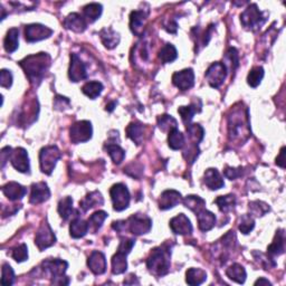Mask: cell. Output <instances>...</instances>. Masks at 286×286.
I'll list each match as a JSON object with an SVG mask.
<instances>
[{
    "instance_id": "cell-50",
    "label": "cell",
    "mask_w": 286,
    "mask_h": 286,
    "mask_svg": "<svg viewBox=\"0 0 286 286\" xmlns=\"http://www.w3.org/2000/svg\"><path fill=\"white\" fill-rule=\"evenodd\" d=\"M250 214H255V216H264L266 212H270V207L268 204L257 200L250 204Z\"/></svg>"
},
{
    "instance_id": "cell-25",
    "label": "cell",
    "mask_w": 286,
    "mask_h": 286,
    "mask_svg": "<svg viewBox=\"0 0 286 286\" xmlns=\"http://www.w3.org/2000/svg\"><path fill=\"white\" fill-rule=\"evenodd\" d=\"M196 216L198 219V227L202 232H209L216 224V216L207 209L200 210L196 214Z\"/></svg>"
},
{
    "instance_id": "cell-29",
    "label": "cell",
    "mask_w": 286,
    "mask_h": 286,
    "mask_svg": "<svg viewBox=\"0 0 286 286\" xmlns=\"http://www.w3.org/2000/svg\"><path fill=\"white\" fill-rule=\"evenodd\" d=\"M19 46V30L18 28H10L4 40V47L7 53L12 54L16 52Z\"/></svg>"
},
{
    "instance_id": "cell-26",
    "label": "cell",
    "mask_w": 286,
    "mask_h": 286,
    "mask_svg": "<svg viewBox=\"0 0 286 286\" xmlns=\"http://www.w3.org/2000/svg\"><path fill=\"white\" fill-rule=\"evenodd\" d=\"M285 234L283 230H278L275 234V238L272 244L268 247V254L270 256H280L284 254L285 250Z\"/></svg>"
},
{
    "instance_id": "cell-49",
    "label": "cell",
    "mask_w": 286,
    "mask_h": 286,
    "mask_svg": "<svg viewBox=\"0 0 286 286\" xmlns=\"http://www.w3.org/2000/svg\"><path fill=\"white\" fill-rule=\"evenodd\" d=\"M14 280H15V273L12 266L4 263L2 268V285H12Z\"/></svg>"
},
{
    "instance_id": "cell-40",
    "label": "cell",
    "mask_w": 286,
    "mask_h": 286,
    "mask_svg": "<svg viewBox=\"0 0 286 286\" xmlns=\"http://www.w3.org/2000/svg\"><path fill=\"white\" fill-rule=\"evenodd\" d=\"M178 52L172 44H166L159 52V58L164 64L172 63L177 60Z\"/></svg>"
},
{
    "instance_id": "cell-4",
    "label": "cell",
    "mask_w": 286,
    "mask_h": 286,
    "mask_svg": "<svg viewBox=\"0 0 286 286\" xmlns=\"http://www.w3.org/2000/svg\"><path fill=\"white\" fill-rule=\"evenodd\" d=\"M68 263L60 258L46 260L42 263V268L52 278V283L57 285H68L70 280L65 276Z\"/></svg>"
},
{
    "instance_id": "cell-20",
    "label": "cell",
    "mask_w": 286,
    "mask_h": 286,
    "mask_svg": "<svg viewBox=\"0 0 286 286\" xmlns=\"http://www.w3.org/2000/svg\"><path fill=\"white\" fill-rule=\"evenodd\" d=\"M2 190L4 196H6L9 200H12V202H16V200L22 199L27 194V189L20 184L15 182V181H10V182L2 186Z\"/></svg>"
},
{
    "instance_id": "cell-35",
    "label": "cell",
    "mask_w": 286,
    "mask_h": 286,
    "mask_svg": "<svg viewBox=\"0 0 286 286\" xmlns=\"http://www.w3.org/2000/svg\"><path fill=\"white\" fill-rule=\"evenodd\" d=\"M102 12H103L102 4L98 2H92L90 4H86V6L83 8L84 18L90 22H94L95 20H98V19L101 17Z\"/></svg>"
},
{
    "instance_id": "cell-1",
    "label": "cell",
    "mask_w": 286,
    "mask_h": 286,
    "mask_svg": "<svg viewBox=\"0 0 286 286\" xmlns=\"http://www.w3.org/2000/svg\"><path fill=\"white\" fill-rule=\"evenodd\" d=\"M232 110L228 116V136L230 141L244 143L250 136V126L248 118V108H242V104H238Z\"/></svg>"
},
{
    "instance_id": "cell-28",
    "label": "cell",
    "mask_w": 286,
    "mask_h": 286,
    "mask_svg": "<svg viewBox=\"0 0 286 286\" xmlns=\"http://www.w3.org/2000/svg\"><path fill=\"white\" fill-rule=\"evenodd\" d=\"M100 37L103 45L106 47L108 50H112L114 47H116L118 42H120V36L118 32H114L112 28H103L100 32Z\"/></svg>"
},
{
    "instance_id": "cell-14",
    "label": "cell",
    "mask_w": 286,
    "mask_h": 286,
    "mask_svg": "<svg viewBox=\"0 0 286 286\" xmlns=\"http://www.w3.org/2000/svg\"><path fill=\"white\" fill-rule=\"evenodd\" d=\"M9 159H10L14 168L19 171V172H30V158H28L27 151L24 148H16L15 150H12Z\"/></svg>"
},
{
    "instance_id": "cell-10",
    "label": "cell",
    "mask_w": 286,
    "mask_h": 286,
    "mask_svg": "<svg viewBox=\"0 0 286 286\" xmlns=\"http://www.w3.org/2000/svg\"><path fill=\"white\" fill-rule=\"evenodd\" d=\"M207 78V82L212 88H218L220 85L225 82L227 76V68L224 63L216 62L209 66L204 74Z\"/></svg>"
},
{
    "instance_id": "cell-16",
    "label": "cell",
    "mask_w": 286,
    "mask_h": 286,
    "mask_svg": "<svg viewBox=\"0 0 286 286\" xmlns=\"http://www.w3.org/2000/svg\"><path fill=\"white\" fill-rule=\"evenodd\" d=\"M169 225L171 230H172V232H174L176 235L184 236L192 232V222H190L189 218L186 216L184 214H179L178 216L174 217L170 220Z\"/></svg>"
},
{
    "instance_id": "cell-54",
    "label": "cell",
    "mask_w": 286,
    "mask_h": 286,
    "mask_svg": "<svg viewBox=\"0 0 286 286\" xmlns=\"http://www.w3.org/2000/svg\"><path fill=\"white\" fill-rule=\"evenodd\" d=\"M242 174V168H230V166H227L225 170V176L230 180L240 177Z\"/></svg>"
},
{
    "instance_id": "cell-41",
    "label": "cell",
    "mask_w": 286,
    "mask_h": 286,
    "mask_svg": "<svg viewBox=\"0 0 286 286\" xmlns=\"http://www.w3.org/2000/svg\"><path fill=\"white\" fill-rule=\"evenodd\" d=\"M214 204H217L219 210L222 212H228L235 207L236 197L234 194H227V196H219L214 199Z\"/></svg>"
},
{
    "instance_id": "cell-2",
    "label": "cell",
    "mask_w": 286,
    "mask_h": 286,
    "mask_svg": "<svg viewBox=\"0 0 286 286\" xmlns=\"http://www.w3.org/2000/svg\"><path fill=\"white\" fill-rule=\"evenodd\" d=\"M19 65L25 72L26 76L32 85L38 86L45 78L46 72L50 66V56L47 53L30 55L19 62Z\"/></svg>"
},
{
    "instance_id": "cell-17",
    "label": "cell",
    "mask_w": 286,
    "mask_h": 286,
    "mask_svg": "<svg viewBox=\"0 0 286 286\" xmlns=\"http://www.w3.org/2000/svg\"><path fill=\"white\" fill-rule=\"evenodd\" d=\"M50 197V190L46 182H36L32 184V192L30 197V202L32 204H38L48 200Z\"/></svg>"
},
{
    "instance_id": "cell-27",
    "label": "cell",
    "mask_w": 286,
    "mask_h": 286,
    "mask_svg": "<svg viewBox=\"0 0 286 286\" xmlns=\"http://www.w3.org/2000/svg\"><path fill=\"white\" fill-rule=\"evenodd\" d=\"M88 222H86L83 219L76 217L73 222H70V236L78 240V238L84 237L88 232Z\"/></svg>"
},
{
    "instance_id": "cell-36",
    "label": "cell",
    "mask_w": 286,
    "mask_h": 286,
    "mask_svg": "<svg viewBox=\"0 0 286 286\" xmlns=\"http://www.w3.org/2000/svg\"><path fill=\"white\" fill-rule=\"evenodd\" d=\"M108 218V214L103 210L95 212L94 214H90V217L88 218V230L92 232L93 234L98 232L100 228L102 227L103 222Z\"/></svg>"
},
{
    "instance_id": "cell-30",
    "label": "cell",
    "mask_w": 286,
    "mask_h": 286,
    "mask_svg": "<svg viewBox=\"0 0 286 286\" xmlns=\"http://www.w3.org/2000/svg\"><path fill=\"white\" fill-rule=\"evenodd\" d=\"M126 136L139 146L143 141V136H144V126L140 122H133L126 128Z\"/></svg>"
},
{
    "instance_id": "cell-43",
    "label": "cell",
    "mask_w": 286,
    "mask_h": 286,
    "mask_svg": "<svg viewBox=\"0 0 286 286\" xmlns=\"http://www.w3.org/2000/svg\"><path fill=\"white\" fill-rule=\"evenodd\" d=\"M102 90H103V84L101 82H95V80H93V82H88L82 88V92L86 95L88 98L92 100L100 96Z\"/></svg>"
},
{
    "instance_id": "cell-5",
    "label": "cell",
    "mask_w": 286,
    "mask_h": 286,
    "mask_svg": "<svg viewBox=\"0 0 286 286\" xmlns=\"http://www.w3.org/2000/svg\"><path fill=\"white\" fill-rule=\"evenodd\" d=\"M266 18L256 4H252L240 15V22L244 28L248 30H257L264 25Z\"/></svg>"
},
{
    "instance_id": "cell-8",
    "label": "cell",
    "mask_w": 286,
    "mask_h": 286,
    "mask_svg": "<svg viewBox=\"0 0 286 286\" xmlns=\"http://www.w3.org/2000/svg\"><path fill=\"white\" fill-rule=\"evenodd\" d=\"M151 227L152 220L148 216H144V214H133L128 220H126V230H128L131 234L136 236L144 235V234L149 232Z\"/></svg>"
},
{
    "instance_id": "cell-34",
    "label": "cell",
    "mask_w": 286,
    "mask_h": 286,
    "mask_svg": "<svg viewBox=\"0 0 286 286\" xmlns=\"http://www.w3.org/2000/svg\"><path fill=\"white\" fill-rule=\"evenodd\" d=\"M104 148H106L108 156H111L112 161L116 164H120L121 162L124 160L126 151L123 150L118 144H116V143H113V142H108L104 146Z\"/></svg>"
},
{
    "instance_id": "cell-32",
    "label": "cell",
    "mask_w": 286,
    "mask_h": 286,
    "mask_svg": "<svg viewBox=\"0 0 286 286\" xmlns=\"http://www.w3.org/2000/svg\"><path fill=\"white\" fill-rule=\"evenodd\" d=\"M126 254L122 252H116V254L112 257V273L114 275L123 274L128 268Z\"/></svg>"
},
{
    "instance_id": "cell-7",
    "label": "cell",
    "mask_w": 286,
    "mask_h": 286,
    "mask_svg": "<svg viewBox=\"0 0 286 286\" xmlns=\"http://www.w3.org/2000/svg\"><path fill=\"white\" fill-rule=\"evenodd\" d=\"M110 196H111L114 210L122 212L126 209L128 207V204H130L131 196L126 184H113L112 188L110 189Z\"/></svg>"
},
{
    "instance_id": "cell-37",
    "label": "cell",
    "mask_w": 286,
    "mask_h": 286,
    "mask_svg": "<svg viewBox=\"0 0 286 286\" xmlns=\"http://www.w3.org/2000/svg\"><path fill=\"white\" fill-rule=\"evenodd\" d=\"M182 202L186 207L190 209L192 212H194V214L202 210V209H204V206H206V202H204L202 197L194 196V194L187 196L182 200Z\"/></svg>"
},
{
    "instance_id": "cell-44",
    "label": "cell",
    "mask_w": 286,
    "mask_h": 286,
    "mask_svg": "<svg viewBox=\"0 0 286 286\" xmlns=\"http://www.w3.org/2000/svg\"><path fill=\"white\" fill-rule=\"evenodd\" d=\"M197 112H200V108H197L196 103H192V106H180L178 108V113L181 116V118H182V121L186 126L190 124V122H192L194 118V116Z\"/></svg>"
},
{
    "instance_id": "cell-3",
    "label": "cell",
    "mask_w": 286,
    "mask_h": 286,
    "mask_svg": "<svg viewBox=\"0 0 286 286\" xmlns=\"http://www.w3.org/2000/svg\"><path fill=\"white\" fill-rule=\"evenodd\" d=\"M171 250L168 245H162L152 250L146 260V268L156 278H161L169 273Z\"/></svg>"
},
{
    "instance_id": "cell-6",
    "label": "cell",
    "mask_w": 286,
    "mask_h": 286,
    "mask_svg": "<svg viewBox=\"0 0 286 286\" xmlns=\"http://www.w3.org/2000/svg\"><path fill=\"white\" fill-rule=\"evenodd\" d=\"M62 158V154L56 146H50L42 148L40 152V170L46 174L53 172L57 161Z\"/></svg>"
},
{
    "instance_id": "cell-51",
    "label": "cell",
    "mask_w": 286,
    "mask_h": 286,
    "mask_svg": "<svg viewBox=\"0 0 286 286\" xmlns=\"http://www.w3.org/2000/svg\"><path fill=\"white\" fill-rule=\"evenodd\" d=\"M254 227H255L254 218H252L250 214H244V216L242 217L240 230L244 234V235H247V234H250L252 230H254Z\"/></svg>"
},
{
    "instance_id": "cell-31",
    "label": "cell",
    "mask_w": 286,
    "mask_h": 286,
    "mask_svg": "<svg viewBox=\"0 0 286 286\" xmlns=\"http://www.w3.org/2000/svg\"><path fill=\"white\" fill-rule=\"evenodd\" d=\"M226 275L232 280H234V282H236L238 284H244L246 278H247L245 268H242L240 264H237V263L232 264L226 270Z\"/></svg>"
},
{
    "instance_id": "cell-58",
    "label": "cell",
    "mask_w": 286,
    "mask_h": 286,
    "mask_svg": "<svg viewBox=\"0 0 286 286\" xmlns=\"http://www.w3.org/2000/svg\"><path fill=\"white\" fill-rule=\"evenodd\" d=\"M116 106V102H112L111 104H108V106H106V111H108V112H112L113 110H114V106Z\"/></svg>"
},
{
    "instance_id": "cell-33",
    "label": "cell",
    "mask_w": 286,
    "mask_h": 286,
    "mask_svg": "<svg viewBox=\"0 0 286 286\" xmlns=\"http://www.w3.org/2000/svg\"><path fill=\"white\" fill-rule=\"evenodd\" d=\"M207 280V273L202 268H189L186 273V282L189 285H200Z\"/></svg>"
},
{
    "instance_id": "cell-15",
    "label": "cell",
    "mask_w": 286,
    "mask_h": 286,
    "mask_svg": "<svg viewBox=\"0 0 286 286\" xmlns=\"http://www.w3.org/2000/svg\"><path fill=\"white\" fill-rule=\"evenodd\" d=\"M172 83L181 90L192 88L194 84V73L192 68H186L176 72L172 75Z\"/></svg>"
},
{
    "instance_id": "cell-38",
    "label": "cell",
    "mask_w": 286,
    "mask_h": 286,
    "mask_svg": "<svg viewBox=\"0 0 286 286\" xmlns=\"http://www.w3.org/2000/svg\"><path fill=\"white\" fill-rule=\"evenodd\" d=\"M168 144L170 146V149L172 150H180L184 148V136L178 130V128H176L169 132Z\"/></svg>"
},
{
    "instance_id": "cell-52",
    "label": "cell",
    "mask_w": 286,
    "mask_h": 286,
    "mask_svg": "<svg viewBox=\"0 0 286 286\" xmlns=\"http://www.w3.org/2000/svg\"><path fill=\"white\" fill-rule=\"evenodd\" d=\"M0 85L2 88H9L12 85V74L10 70H2L0 72Z\"/></svg>"
},
{
    "instance_id": "cell-47",
    "label": "cell",
    "mask_w": 286,
    "mask_h": 286,
    "mask_svg": "<svg viewBox=\"0 0 286 286\" xmlns=\"http://www.w3.org/2000/svg\"><path fill=\"white\" fill-rule=\"evenodd\" d=\"M226 60L228 63H225L224 65L226 66V68H230L232 72L236 70V68L240 66V56H238V52L234 47H230L226 53Z\"/></svg>"
},
{
    "instance_id": "cell-23",
    "label": "cell",
    "mask_w": 286,
    "mask_h": 286,
    "mask_svg": "<svg viewBox=\"0 0 286 286\" xmlns=\"http://www.w3.org/2000/svg\"><path fill=\"white\" fill-rule=\"evenodd\" d=\"M204 181L210 190H218L225 186V182H224L219 171L214 168H209L206 170L204 176Z\"/></svg>"
},
{
    "instance_id": "cell-55",
    "label": "cell",
    "mask_w": 286,
    "mask_h": 286,
    "mask_svg": "<svg viewBox=\"0 0 286 286\" xmlns=\"http://www.w3.org/2000/svg\"><path fill=\"white\" fill-rule=\"evenodd\" d=\"M276 164L280 166V168H285V146H283L282 149H280V156L276 158Z\"/></svg>"
},
{
    "instance_id": "cell-11",
    "label": "cell",
    "mask_w": 286,
    "mask_h": 286,
    "mask_svg": "<svg viewBox=\"0 0 286 286\" xmlns=\"http://www.w3.org/2000/svg\"><path fill=\"white\" fill-rule=\"evenodd\" d=\"M56 242V236L52 230L50 224L47 222V220H45L44 222L42 224L40 230L36 232V237H35V244L38 247V250L40 252L45 250L48 247L53 246Z\"/></svg>"
},
{
    "instance_id": "cell-45",
    "label": "cell",
    "mask_w": 286,
    "mask_h": 286,
    "mask_svg": "<svg viewBox=\"0 0 286 286\" xmlns=\"http://www.w3.org/2000/svg\"><path fill=\"white\" fill-rule=\"evenodd\" d=\"M264 78V68L262 66H256L252 68L248 76H247V83L252 88H257L260 84L262 80Z\"/></svg>"
},
{
    "instance_id": "cell-56",
    "label": "cell",
    "mask_w": 286,
    "mask_h": 286,
    "mask_svg": "<svg viewBox=\"0 0 286 286\" xmlns=\"http://www.w3.org/2000/svg\"><path fill=\"white\" fill-rule=\"evenodd\" d=\"M166 30H168L169 32H171V34H176V32H177V28H178V26H177V22H169L168 25H166Z\"/></svg>"
},
{
    "instance_id": "cell-12",
    "label": "cell",
    "mask_w": 286,
    "mask_h": 286,
    "mask_svg": "<svg viewBox=\"0 0 286 286\" xmlns=\"http://www.w3.org/2000/svg\"><path fill=\"white\" fill-rule=\"evenodd\" d=\"M53 34V30L42 24H30L25 27V40L28 42H36L46 40Z\"/></svg>"
},
{
    "instance_id": "cell-19",
    "label": "cell",
    "mask_w": 286,
    "mask_h": 286,
    "mask_svg": "<svg viewBox=\"0 0 286 286\" xmlns=\"http://www.w3.org/2000/svg\"><path fill=\"white\" fill-rule=\"evenodd\" d=\"M181 194L177 190L170 189L166 190L161 194L160 199H159V208L161 210H166V209L174 208L181 202Z\"/></svg>"
},
{
    "instance_id": "cell-13",
    "label": "cell",
    "mask_w": 286,
    "mask_h": 286,
    "mask_svg": "<svg viewBox=\"0 0 286 286\" xmlns=\"http://www.w3.org/2000/svg\"><path fill=\"white\" fill-rule=\"evenodd\" d=\"M68 76L72 82H80L88 78L86 66L78 54H70V64L68 70Z\"/></svg>"
},
{
    "instance_id": "cell-21",
    "label": "cell",
    "mask_w": 286,
    "mask_h": 286,
    "mask_svg": "<svg viewBox=\"0 0 286 286\" xmlns=\"http://www.w3.org/2000/svg\"><path fill=\"white\" fill-rule=\"evenodd\" d=\"M148 12L144 10H134L130 15V30L133 34L136 36L143 35V30H144V24L146 22Z\"/></svg>"
},
{
    "instance_id": "cell-22",
    "label": "cell",
    "mask_w": 286,
    "mask_h": 286,
    "mask_svg": "<svg viewBox=\"0 0 286 286\" xmlns=\"http://www.w3.org/2000/svg\"><path fill=\"white\" fill-rule=\"evenodd\" d=\"M64 26L74 32H83L88 27V22L78 12H72L65 18Z\"/></svg>"
},
{
    "instance_id": "cell-53",
    "label": "cell",
    "mask_w": 286,
    "mask_h": 286,
    "mask_svg": "<svg viewBox=\"0 0 286 286\" xmlns=\"http://www.w3.org/2000/svg\"><path fill=\"white\" fill-rule=\"evenodd\" d=\"M70 100L68 98L60 96V95H57L54 100V108L56 110H60V111H63V110L68 108L70 106Z\"/></svg>"
},
{
    "instance_id": "cell-18",
    "label": "cell",
    "mask_w": 286,
    "mask_h": 286,
    "mask_svg": "<svg viewBox=\"0 0 286 286\" xmlns=\"http://www.w3.org/2000/svg\"><path fill=\"white\" fill-rule=\"evenodd\" d=\"M88 266L95 275H102L106 272V258L103 252L95 250L88 260Z\"/></svg>"
},
{
    "instance_id": "cell-24",
    "label": "cell",
    "mask_w": 286,
    "mask_h": 286,
    "mask_svg": "<svg viewBox=\"0 0 286 286\" xmlns=\"http://www.w3.org/2000/svg\"><path fill=\"white\" fill-rule=\"evenodd\" d=\"M103 204H104V198L102 196V194L98 192V190H95V192L88 194L82 202H80V208L85 212L94 207L102 206Z\"/></svg>"
},
{
    "instance_id": "cell-48",
    "label": "cell",
    "mask_w": 286,
    "mask_h": 286,
    "mask_svg": "<svg viewBox=\"0 0 286 286\" xmlns=\"http://www.w3.org/2000/svg\"><path fill=\"white\" fill-rule=\"evenodd\" d=\"M12 257L17 263H22L28 260V247L26 244H22L16 246L12 250Z\"/></svg>"
},
{
    "instance_id": "cell-9",
    "label": "cell",
    "mask_w": 286,
    "mask_h": 286,
    "mask_svg": "<svg viewBox=\"0 0 286 286\" xmlns=\"http://www.w3.org/2000/svg\"><path fill=\"white\" fill-rule=\"evenodd\" d=\"M93 134L92 123L90 121H78L72 126L70 130V141L78 144V143H84L90 140Z\"/></svg>"
},
{
    "instance_id": "cell-46",
    "label": "cell",
    "mask_w": 286,
    "mask_h": 286,
    "mask_svg": "<svg viewBox=\"0 0 286 286\" xmlns=\"http://www.w3.org/2000/svg\"><path fill=\"white\" fill-rule=\"evenodd\" d=\"M158 126H159L160 130L162 132H166V131L170 132L171 130H174V128H176L178 126V123L172 116H166V114H164V116H159V118H158Z\"/></svg>"
},
{
    "instance_id": "cell-39",
    "label": "cell",
    "mask_w": 286,
    "mask_h": 286,
    "mask_svg": "<svg viewBox=\"0 0 286 286\" xmlns=\"http://www.w3.org/2000/svg\"><path fill=\"white\" fill-rule=\"evenodd\" d=\"M187 132H188V136L190 139V144H194V146H198L199 142L204 139V128L197 124V123H194V124H188L187 126Z\"/></svg>"
},
{
    "instance_id": "cell-57",
    "label": "cell",
    "mask_w": 286,
    "mask_h": 286,
    "mask_svg": "<svg viewBox=\"0 0 286 286\" xmlns=\"http://www.w3.org/2000/svg\"><path fill=\"white\" fill-rule=\"evenodd\" d=\"M272 285L270 284V282L268 280H266V278H260V280H257L256 282H255V285Z\"/></svg>"
},
{
    "instance_id": "cell-42",
    "label": "cell",
    "mask_w": 286,
    "mask_h": 286,
    "mask_svg": "<svg viewBox=\"0 0 286 286\" xmlns=\"http://www.w3.org/2000/svg\"><path fill=\"white\" fill-rule=\"evenodd\" d=\"M58 210L60 216L62 217L63 220H68V219L72 216V212H73V199L70 197H65L60 200L58 202Z\"/></svg>"
}]
</instances>
